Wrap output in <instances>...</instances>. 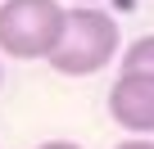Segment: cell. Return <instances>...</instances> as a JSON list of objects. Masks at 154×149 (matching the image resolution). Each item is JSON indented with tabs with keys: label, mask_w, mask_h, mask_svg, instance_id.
Instances as JSON below:
<instances>
[{
	"label": "cell",
	"mask_w": 154,
	"mask_h": 149,
	"mask_svg": "<svg viewBox=\"0 0 154 149\" xmlns=\"http://www.w3.org/2000/svg\"><path fill=\"white\" fill-rule=\"evenodd\" d=\"M113 149H154V140H149V136H131V140H122V145H113Z\"/></svg>",
	"instance_id": "5b68a950"
},
{
	"label": "cell",
	"mask_w": 154,
	"mask_h": 149,
	"mask_svg": "<svg viewBox=\"0 0 154 149\" xmlns=\"http://www.w3.org/2000/svg\"><path fill=\"white\" fill-rule=\"evenodd\" d=\"M68 9L59 0H5L0 5V54L50 59L63 36Z\"/></svg>",
	"instance_id": "7a4b0ae2"
},
{
	"label": "cell",
	"mask_w": 154,
	"mask_h": 149,
	"mask_svg": "<svg viewBox=\"0 0 154 149\" xmlns=\"http://www.w3.org/2000/svg\"><path fill=\"white\" fill-rule=\"evenodd\" d=\"M109 59H118V23L95 5L68 9L63 36L45 63L54 72H63V77H91V72L109 68Z\"/></svg>",
	"instance_id": "6da1fadb"
},
{
	"label": "cell",
	"mask_w": 154,
	"mask_h": 149,
	"mask_svg": "<svg viewBox=\"0 0 154 149\" xmlns=\"http://www.w3.org/2000/svg\"><path fill=\"white\" fill-rule=\"evenodd\" d=\"M82 5H95V0H82Z\"/></svg>",
	"instance_id": "52a82bcc"
},
{
	"label": "cell",
	"mask_w": 154,
	"mask_h": 149,
	"mask_svg": "<svg viewBox=\"0 0 154 149\" xmlns=\"http://www.w3.org/2000/svg\"><path fill=\"white\" fill-rule=\"evenodd\" d=\"M118 59H122V68H140V72H154V32H149V36H136V41H131V45L118 54Z\"/></svg>",
	"instance_id": "277c9868"
},
{
	"label": "cell",
	"mask_w": 154,
	"mask_h": 149,
	"mask_svg": "<svg viewBox=\"0 0 154 149\" xmlns=\"http://www.w3.org/2000/svg\"><path fill=\"white\" fill-rule=\"evenodd\" d=\"M109 118L131 136H154V72L122 68L109 91Z\"/></svg>",
	"instance_id": "3957f363"
},
{
	"label": "cell",
	"mask_w": 154,
	"mask_h": 149,
	"mask_svg": "<svg viewBox=\"0 0 154 149\" xmlns=\"http://www.w3.org/2000/svg\"><path fill=\"white\" fill-rule=\"evenodd\" d=\"M36 149H82V145H72V140H45V145H36Z\"/></svg>",
	"instance_id": "8992f818"
},
{
	"label": "cell",
	"mask_w": 154,
	"mask_h": 149,
	"mask_svg": "<svg viewBox=\"0 0 154 149\" xmlns=\"http://www.w3.org/2000/svg\"><path fill=\"white\" fill-rule=\"evenodd\" d=\"M0 82H5V72H0Z\"/></svg>",
	"instance_id": "ba28073f"
}]
</instances>
